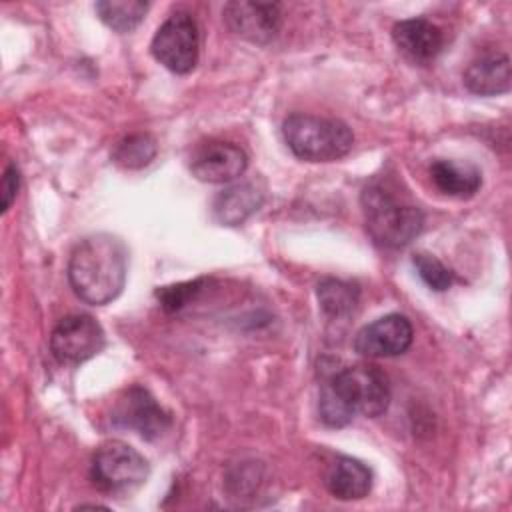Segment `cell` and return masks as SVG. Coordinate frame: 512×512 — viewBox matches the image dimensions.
Here are the masks:
<instances>
[{
  "label": "cell",
  "mask_w": 512,
  "mask_h": 512,
  "mask_svg": "<svg viewBox=\"0 0 512 512\" xmlns=\"http://www.w3.org/2000/svg\"><path fill=\"white\" fill-rule=\"evenodd\" d=\"M206 278H198V280H190V282H178L172 286H162L156 290V298L160 300L162 308L168 312H176L180 308H184L204 286Z\"/></svg>",
  "instance_id": "21"
},
{
  "label": "cell",
  "mask_w": 512,
  "mask_h": 512,
  "mask_svg": "<svg viewBox=\"0 0 512 512\" xmlns=\"http://www.w3.org/2000/svg\"><path fill=\"white\" fill-rule=\"evenodd\" d=\"M128 250L118 236L100 232L76 244L68 262V280L80 300L92 306L112 302L126 284Z\"/></svg>",
  "instance_id": "1"
},
{
  "label": "cell",
  "mask_w": 512,
  "mask_h": 512,
  "mask_svg": "<svg viewBox=\"0 0 512 512\" xmlns=\"http://www.w3.org/2000/svg\"><path fill=\"white\" fill-rule=\"evenodd\" d=\"M510 58L504 52H484L464 72V86L478 96H496L510 90Z\"/></svg>",
  "instance_id": "13"
},
{
  "label": "cell",
  "mask_w": 512,
  "mask_h": 512,
  "mask_svg": "<svg viewBox=\"0 0 512 512\" xmlns=\"http://www.w3.org/2000/svg\"><path fill=\"white\" fill-rule=\"evenodd\" d=\"M110 422L122 430H134L144 440L160 438L172 424L170 414L142 386H130L116 400Z\"/></svg>",
  "instance_id": "7"
},
{
  "label": "cell",
  "mask_w": 512,
  "mask_h": 512,
  "mask_svg": "<svg viewBox=\"0 0 512 512\" xmlns=\"http://www.w3.org/2000/svg\"><path fill=\"white\" fill-rule=\"evenodd\" d=\"M106 344V336L96 318L70 314L62 318L50 336V350L60 364H82L96 356Z\"/></svg>",
  "instance_id": "8"
},
{
  "label": "cell",
  "mask_w": 512,
  "mask_h": 512,
  "mask_svg": "<svg viewBox=\"0 0 512 512\" xmlns=\"http://www.w3.org/2000/svg\"><path fill=\"white\" fill-rule=\"evenodd\" d=\"M412 264L418 272V276L422 278V282L434 290V292H444L452 286L454 282V276L452 272L438 260L434 258L432 254H426V252H418L414 254L412 258Z\"/></svg>",
  "instance_id": "20"
},
{
  "label": "cell",
  "mask_w": 512,
  "mask_h": 512,
  "mask_svg": "<svg viewBox=\"0 0 512 512\" xmlns=\"http://www.w3.org/2000/svg\"><path fill=\"white\" fill-rule=\"evenodd\" d=\"M248 168L246 152L232 142L210 140L190 156V172L208 184H226L240 178Z\"/></svg>",
  "instance_id": "10"
},
{
  "label": "cell",
  "mask_w": 512,
  "mask_h": 512,
  "mask_svg": "<svg viewBox=\"0 0 512 512\" xmlns=\"http://www.w3.org/2000/svg\"><path fill=\"white\" fill-rule=\"evenodd\" d=\"M316 294L324 314L336 320L350 316L360 298V290L356 284L346 280H336V278H324L318 284Z\"/></svg>",
  "instance_id": "17"
},
{
  "label": "cell",
  "mask_w": 512,
  "mask_h": 512,
  "mask_svg": "<svg viewBox=\"0 0 512 512\" xmlns=\"http://www.w3.org/2000/svg\"><path fill=\"white\" fill-rule=\"evenodd\" d=\"M150 50L152 56L170 72H192L200 54V36L192 14L184 10L170 14L156 30Z\"/></svg>",
  "instance_id": "6"
},
{
  "label": "cell",
  "mask_w": 512,
  "mask_h": 512,
  "mask_svg": "<svg viewBox=\"0 0 512 512\" xmlns=\"http://www.w3.org/2000/svg\"><path fill=\"white\" fill-rule=\"evenodd\" d=\"M20 188V172L14 164H8L2 176V186H0V196H2V212H6L10 208V204L14 202L16 194Z\"/></svg>",
  "instance_id": "22"
},
{
  "label": "cell",
  "mask_w": 512,
  "mask_h": 512,
  "mask_svg": "<svg viewBox=\"0 0 512 512\" xmlns=\"http://www.w3.org/2000/svg\"><path fill=\"white\" fill-rule=\"evenodd\" d=\"M392 40L396 48L414 62L434 60L444 46L442 30L426 18L396 22L392 28Z\"/></svg>",
  "instance_id": "12"
},
{
  "label": "cell",
  "mask_w": 512,
  "mask_h": 512,
  "mask_svg": "<svg viewBox=\"0 0 512 512\" xmlns=\"http://www.w3.org/2000/svg\"><path fill=\"white\" fill-rule=\"evenodd\" d=\"M328 492L338 500H360L372 488L370 468L350 456H338L324 476Z\"/></svg>",
  "instance_id": "14"
},
{
  "label": "cell",
  "mask_w": 512,
  "mask_h": 512,
  "mask_svg": "<svg viewBox=\"0 0 512 512\" xmlns=\"http://www.w3.org/2000/svg\"><path fill=\"white\" fill-rule=\"evenodd\" d=\"M264 202V194L250 182L222 190L214 200V216L226 226H238L250 218Z\"/></svg>",
  "instance_id": "16"
},
{
  "label": "cell",
  "mask_w": 512,
  "mask_h": 512,
  "mask_svg": "<svg viewBox=\"0 0 512 512\" xmlns=\"http://www.w3.org/2000/svg\"><path fill=\"white\" fill-rule=\"evenodd\" d=\"M158 152L156 140L150 134H130L120 140L112 152V160L128 170H138L148 166Z\"/></svg>",
  "instance_id": "19"
},
{
  "label": "cell",
  "mask_w": 512,
  "mask_h": 512,
  "mask_svg": "<svg viewBox=\"0 0 512 512\" xmlns=\"http://www.w3.org/2000/svg\"><path fill=\"white\" fill-rule=\"evenodd\" d=\"M282 136L294 156L308 162L340 160L354 146L346 122L312 114H290L282 124Z\"/></svg>",
  "instance_id": "4"
},
{
  "label": "cell",
  "mask_w": 512,
  "mask_h": 512,
  "mask_svg": "<svg viewBox=\"0 0 512 512\" xmlns=\"http://www.w3.org/2000/svg\"><path fill=\"white\" fill-rule=\"evenodd\" d=\"M388 376L372 364L346 366L336 372L320 392V420L330 428H342L356 414L378 418L388 410Z\"/></svg>",
  "instance_id": "2"
},
{
  "label": "cell",
  "mask_w": 512,
  "mask_h": 512,
  "mask_svg": "<svg viewBox=\"0 0 512 512\" xmlns=\"http://www.w3.org/2000/svg\"><path fill=\"white\" fill-rule=\"evenodd\" d=\"M360 202L368 234L384 248H404L422 232V210L414 204L398 200L382 184L366 186Z\"/></svg>",
  "instance_id": "3"
},
{
  "label": "cell",
  "mask_w": 512,
  "mask_h": 512,
  "mask_svg": "<svg viewBox=\"0 0 512 512\" xmlns=\"http://www.w3.org/2000/svg\"><path fill=\"white\" fill-rule=\"evenodd\" d=\"M414 338L412 324L402 314H386L354 336V350L366 358H392L404 354Z\"/></svg>",
  "instance_id": "9"
},
{
  "label": "cell",
  "mask_w": 512,
  "mask_h": 512,
  "mask_svg": "<svg viewBox=\"0 0 512 512\" xmlns=\"http://www.w3.org/2000/svg\"><path fill=\"white\" fill-rule=\"evenodd\" d=\"M148 460L122 440L102 444L92 458V480L106 492H130L146 482Z\"/></svg>",
  "instance_id": "5"
},
{
  "label": "cell",
  "mask_w": 512,
  "mask_h": 512,
  "mask_svg": "<svg viewBox=\"0 0 512 512\" xmlns=\"http://www.w3.org/2000/svg\"><path fill=\"white\" fill-rule=\"evenodd\" d=\"M98 18L112 30L132 32L148 12V2L142 0H102L94 4Z\"/></svg>",
  "instance_id": "18"
},
{
  "label": "cell",
  "mask_w": 512,
  "mask_h": 512,
  "mask_svg": "<svg viewBox=\"0 0 512 512\" xmlns=\"http://www.w3.org/2000/svg\"><path fill=\"white\" fill-rule=\"evenodd\" d=\"M430 178L442 194L452 198H470L482 186V172L464 160H434L430 164Z\"/></svg>",
  "instance_id": "15"
},
{
  "label": "cell",
  "mask_w": 512,
  "mask_h": 512,
  "mask_svg": "<svg viewBox=\"0 0 512 512\" xmlns=\"http://www.w3.org/2000/svg\"><path fill=\"white\" fill-rule=\"evenodd\" d=\"M226 26L252 44H268L280 30L282 14L278 4L228 2L222 10Z\"/></svg>",
  "instance_id": "11"
}]
</instances>
